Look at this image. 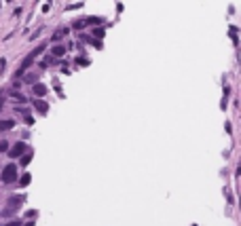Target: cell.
<instances>
[{
	"label": "cell",
	"mask_w": 241,
	"mask_h": 226,
	"mask_svg": "<svg viewBox=\"0 0 241 226\" xmlns=\"http://www.w3.org/2000/svg\"><path fill=\"white\" fill-rule=\"evenodd\" d=\"M2 178H4V182H11V180H15V167L9 165L7 169H4V176H2Z\"/></svg>",
	"instance_id": "obj_1"
},
{
	"label": "cell",
	"mask_w": 241,
	"mask_h": 226,
	"mask_svg": "<svg viewBox=\"0 0 241 226\" xmlns=\"http://www.w3.org/2000/svg\"><path fill=\"white\" fill-rule=\"evenodd\" d=\"M9 226H19V224H17V222H13V224H9Z\"/></svg>",
	"instance_id": "obj_6"
},
{
	"label": "cell",
	"mask_w": 241,
	"mask_h": 226,
	"mask_svg": "<svg viewBox=\"0 0 241 226\" xmlns=\"http://www.w3.org/2000/svg\"><path fill=\"white\" fill-rule=\"evenodd\" d=\"M34 93H36V95H45V93H47V89H45L42 85H36V87H34Z\"/></svg>",
	"instance_id": "obj_2"
},
{
	"label": "cell",
	"mask_w": 241,
	"mask_h": 226,
	"mask_svg": "<svg viewBox=\"0 0 241 226\" xmlns=\"http://www.w3.org/2000/svg\"><path fill=\"white\" fill-rule=\"evenodd\" d=\"M64 34H66V30H59V32H55V36H53V40H57V38H61Z\"/></svg>",
	"instance_id": "obj_5"
},
{
	"label": "cell",
	"mask_w": 241,
	"mask_h": 226,
	"mask_svg": "<svg viewBox=\"0 0 241 226\" xmlns=\"http://www.w3.org/2000/svg\"><path fill=\"white\" fill-rule=\"evenodd\" d=\"M9 127H13V120H4V123L0 125V129H9Z\"/></svg>",
	"instance_id": "obj_4"
},
{
	"label": "cell",
	"mask_w": 241,
	"mask_h": 226,
	"mask_svg": "<svg viewBox=\"0 0 241 226\" xmlns=\"http://www.w3.org/2000/svg\"><path fill=\"white\" fill-rule=\"evenodd\" d=\"M36 108L40 112H47V104H45V102H36Z\"/></svg>",
	"instance_id": "obj_3"
}]
</instances>
